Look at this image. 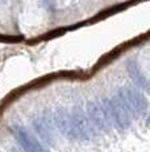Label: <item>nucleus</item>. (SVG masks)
Returning <instances> with one entry per match:
<instances>
[{
  "instance_id": "obj_5",
  "label": "nucleus",
  "mask_w": 150,
  "mask_h": 152,
  "mask_svg": "<svg viewBox=\"0 0 150 152\" xmlns=\"http://www.w3.org/2000/svg\"><path fill=\"white\" fill-rule=\"evenodd\" d=\"M54 121H56L57 127L59 131L67 138L76 139V132H75L74 122L71 118V114H69L66 110H58L54 115Z\"/></svg>"
},
{
  "instance_id": "obj_1",
  "label": "nucleus",
  "mask_w": 150,
  "mask_h": 152,
  "mask_svg": "<svg viewBox=\"0 0 150 152\" xmlns=\"http://www.w3.org/2000/svg\"><path fill=\"white\" fill-rule=\"evenodd\" d=\"M117 98L125 104L131 114L145 115L148 110V99L140 89L136 87H123L120 89Z\"/></svg>"
},
{
  "instance_id": "obj_7",
  "label": "nucleus",
  "mask_w": 150,
  "mask_h": 152,
  "mask_svg": "<svg viewBox=\"0 0 150 152\" xmlns=\"http://www.w3.org/2000/svg\"><path fill=\"white\" fill-rule=\"evenodd\" d=\"M125 69H126L129 77H131V80L134 82L136 86L140 87V89H142V90H149L150 83H149L148 78L142 74V72L140 70L138 65L134 62L133 60H128V61H126Z\"/></svg>"
},
{
  "instance_id": "obj_6",
  "label": "nucleus",
  "mask_w": 150,
  "mask_h": 152,
  "mask_svg": "<svg viewBox=\"0 0 150 152\" xmlns=\"http://www.w3.org/2000/svg\"><path fill=\"white\" fill-rule=\"evenodd\" d=\"M16 138L20 144H21V147L27 152H45L41 143L34 138L32 134L28 132L25 128H21V127L16 128Z\"/></svg>"
},
{
  "instance_id": "obj_4",
  "label": "nucleus",
  "mask_w": 150,
  "mask_h": 152,
  "mask_svg": "<svg viewBox=\"0 0 150 152\" xmlns=\"http://www.w3.org/2000/svg\"><path fill=\"white\" fill-rule=\"evenodd\" d=\"M71 118L74 122L76 139H90L92 135V124L88 116H86L80 109L75 107L71 113Z\"/></svg>"
},
{
  "instance_id": "obj_3",
  "label": "nucleus",
  "mask_w": 150,
  "mask_h": 152,
  "mask_svg": "<svg viewBox=\"0 0 150 152\" xmlns=\"http://www.w3.org/2000/svg\"><path fill=\"white\" fill-rule=\"evenodd\" d=\"M87 116L90 119L91 124H94L99 130L108 131L111 127V121L107 115L104 107L95 103V102H88L87 103Z\"/></svg>"
},
{
  "instance_id": "obj_9",
  "label": "nucleus",
  "mask_w": 150,
  "mask_h": 152,
  "mask_svg": "<svg viewBox=\"0 0 150 152\" xmlns=\"http://www.w3.org/2000/svg\"><path fill=\"white\" fill-rule=\"evenodd\" d=\"M146 126H148V127H150V114H149L148 119H146Z\"/></svg>"
},
{
  "instance_id": "obj_8",
  "label": "nucleus",
  "mask_w": 150,
  "mask_h": 152,
  "mask_svg": "<svg viewBox=\"0 0 150 152\" xmlns=\"http://www.w3.org/2000/svg\"><path fill=\"white\" fill-rule=\"evenodd\" d=\"M34 127H36L37 132L40 134V135L44 138L48 143L51 142V134H50V128H49V126L44 123V122H34Z\"/></svg>"
},
{
  "instance_id": "obj_2",
  "label": "nucleus",
  "mask_w": 150,
  "mask_h": 152,
  "mask_svg": "<svg viewBox=\"0 0 150 152\" xmlns=\"http://www.w3.org/2000/svg\"><path fill=\"white\" fill-rule=\"evenodd\" d=\"M103 107H104L109 121L111 122L113 121L120 128H128L131 126L132 114L129 113V110L125 107V104L117 97L111 98V99H104Z\"/></svg>"
}]
</instances>
